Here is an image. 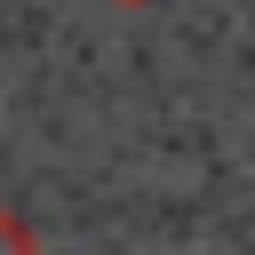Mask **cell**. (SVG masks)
<instances>
[{
	"label": "cell",
	"mask_w": 255,
	"mask_h": 255,
	"mask_svg": "<svg viewBox=\"0 0 255 255\" xmlns=\"http://www.w3.org/2000/svg\"><path fill=\"white\" fill-rule=\"evenodd\" d=\"M0 255H40L32 215H24V207H8V199H0Z\"/></svg>",
	"instance_id": "obj_1"
},
{
	"label": "cell",
	"mask_w": 255,
	"mask_h": 255,
	"mask_svg": "<svg viewBox=\"0 0 255 255\" xmlns=\"http://www.w3.org/2000/svg\"><path fill=\"white\" fill-rule=\"evenodd\" d=\"M112 8H151V0H112Z\"/></svg>",
	"instance_id": "obj_2"
}]
</instances>
